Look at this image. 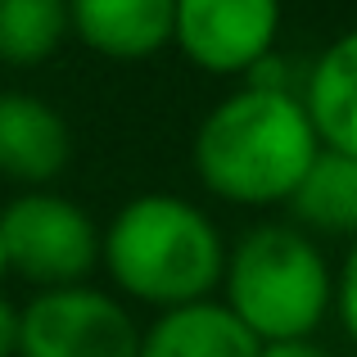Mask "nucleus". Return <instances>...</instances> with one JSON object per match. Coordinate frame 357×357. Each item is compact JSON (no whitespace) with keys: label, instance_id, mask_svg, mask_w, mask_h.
<instances>
[{"label":"nucleus","instance_id":"obj_1","mask_svg":"<svg viewBox=\"0 0 357 357\" xmlns=\"http://www.w3.org/2000/svg\"><path fill=\"white\" fill-rule=\"evenodd\" d=\"M317 140L298 86L244 82L199 118L190 167L204 195L231 208H280L312 167Z\"/></svg>","mask_w":357,"mask_h":357},{"label":"nucleus","instance_id":"obj_2","mask_svg":"<svg viewBox=\"0 0 357 357\" xmlns=\"http://www.w3.org/2000/svg\"><path fill=\"white\" fill-rule=\"evenodd\" d=\"M222 262L227 236L213 213L172 190L131 195L100 231V271L114 294L154 312L213 298Z\"/></svg>","mask_w":357,"mask_h":357},{"label":"nucleus","instance_id":"obj_3","mask_svg":"<svg viewBox=\"0 0 357 357\" xmlns=\"http://www.w3.org/2000/svg\"><path fill=\"white\" fill-rule=\"evenodd\" d=\"M218 298L258 344L317 340L335 307V262L303 227L262 218L227 244Z\"/></svg>","mask_w":357,"mask_h":357},{"label":"nucleus","instance_id":"obj_4","mask_svg":"<svg viewBox=\"0 0 357 357\" xmlns=\"http://www.w3.org/2000/svg\"><path fill=\"white\" fill-rule=\"evenodd\" d=\"M0 240L9 276L32 289L86 285L100 271V222L54 185L18 190L0 208Z\"/></svg>","mask_w":357,"mask_h":357},{"label":"nucleus","instance_id":"obj_5","mask_svg":"<svg viewBox=\"0 0 357 357\" xmlns=\"http://www.w3.org/2000/svg\"><path fill=\"white\" fill-rule=\"evenodd\" d=\"M140 321L100 285L32 289L18 307V357H136Z\"/></svg>","mask_w":357,"mask_h":357},{"label":"nucleus","instance_id":"obj_6","mask_svg":"<svg viewBox=\"0 0 357 357\" xmlns=\"http://www.w3.org/2000/svg\"><path fill=\"white\" fill-rule=\"evenodd\" d=\"M280 41V0H176L172 45L208 77H249Z\"/></svg>","mask_w":357,"mask_h":357},{"label":"nucleus","instance_id":"obj_7","mask_svg":"<svg viewBox=\"0 0 357 357\" xmlns=\"http://www.w3.org/2000/svg\"><path fill=\"white\" fill-rule=\"evenodd\" d=\"M73 163V127L32 91H0V176L18 190H45Z\"/></svg>","mask_w":357,"mask_h":357},{"label":"nucleus","instance_id":"obj_8","mask_svg":"<svg viewBox=\"0 0 357 357\" xmlns=\"http://www.w3.org/2000/svg\"><path fill=\"white\" fill-rule=\"evenodd\" d=\"M176 0H68V32L114 63L154 59L172 45Z\"/></svg>","mask_w":357,"mask_h":357},{"label":"nucleus","instance_id":"obj_9","mask_svg":"<svg viewBox=\"0 0 357 357\" xmlns=\"http://www.w3.org/2000/svg\"><path fill=\"white\" fill-rule=\"evenodd\" d=\"M298 100L307 109L321 149L357 154V27L340 32L298 82Z\"/></svg>","mask_w":357,"mask_h":357},{"label":"nucleus","instance_id":"obj_10","mask_svg":"<svg viewBox=\"0 0 357 357\" xmlns=\"http://www.w3.org/2000/svg\"><path fill=\"white\" fill-rule=\"evenodd\" d=\"M258 349L262 344L213 294V298H199V303L154 312V321L140 326L136 357H258Z\"/></svg>","mask_w":357,"mask_h":357},{"label":"nucleus","instance_id":"obj_11","mask_svg":"<svg viewBox=\"0 0 357 357\" xmlns=\"http://www.w3.org/2000/svg\"><path fill=\"white\" fill-rule=\"evenodd\" d=\"M289 222L303 227L312 240H357V154L317 149L312 167L289 195Z\"/></svg>","mask_w":357,"mask_h":357},{"label":"nucleus","instance_id":"obj_12","mask_svg":"<svg viewBox=\"0 0 357 357\" xmlns=\"http://www.w3.org/2000/svg\"><path fill=\"white\" fill-rule=\"evenodd\" d=\"M68 0H0V63L41 68L68 41Z\"/></svg>","mask_w":357,"mask_h":357},{"label":"nucleus","instance_id":"obj_13","mask_svg":"<svg viewBox=\"0 0 357 357\" xmlns=\"http://www.w3.org/2000/svg\"><path fill=\"white\" fill-rule=\"evenodd\" d=\"M331 317L340 321L344 340L357 349V240L344 249L340 267H335V307H331Z\"/></svg>","mask_w":357,"mask_h":357},{"label":"nucleus","instance_id":"obj_14","mask_svg":"<svg viewBox=\"0 0 357 357\" xmlns=\"http://www.w3.org/2000/svg\"><path fill=\"white\" fill-rule=\"evenodd\" d=\"M258 357H335V353L317 340H276V344H262Z\"/></svg>","mask_w":357,"mask_h":357},{"label":"nucleus","instance_id":"obj_15","mask_svg":"<svg viewBox=\"0 0 357 357\" xmlns=\"http://www.w3.org/2000/svg\"><path fill=\"white\" fill-rule=\"evenodd\" d=\"M0 357H18V303L0 294Z\"/></svg>","mask_w":357,"mask_h":357},{"label":"nucleus","instance_id":"obj_16","mask_svg":"<svg viewBox=\"0 0 357 357\" xmlns=\"http://www.w3.org/2000/svg\"><path fill=\"white\" fill-rule=\"evenodd\" d=\"M9 276V267H5V240H0V280Z\"/></svg>","mask_w":357,"mask_h":357}]
</instances>
